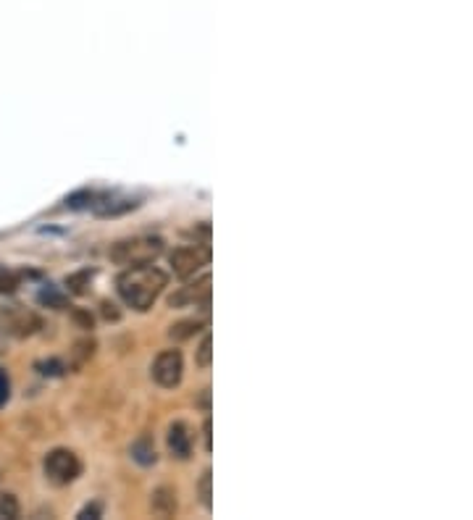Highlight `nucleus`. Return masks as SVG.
Masks as SVG:
<instances>
[{
  "mask_svg": "<svg viewBox=\"0 0 473 520\" xmlns=\"http://www.w3.org/2000/svg\"><path fill=\"white\" fill-rule=\"evenodd\" d=\"M166 284H169V274L153 266V263L129 266L116 276V292L124 300V305L137 310V313H145V310L153 308L163 289H166Z\"/></svg>",
  "mask_w": 473,
  "mask_h": 520,
  "instance_id": "f257e3e1",
  "label": "nucleus"
},
{
  "mask_svg": "<svg viewBox=\"0 0 473 520\" xmlns=\"http://www.w3.org/2000/svg\"><path fill=\"white\" fill-rule=\"evenodd\" d=\"M166 250V242L158 234H140V237H129L113 242L108 250V258L116 266H145V263H156Z\"/></svg>",
  "mask_w": 473,
  "mask_h": 520,
  "instance_id": "f03ea898",
  "label": "nucleus"
},
{
  "mask_svg": "<svg viewBox=\"0 0 473 520\" xmlns=\"http://www.w3.org/2000/svg\"><path fill=\"white\" fill-rule=\"evenodd\" d=\"M43 473L53 486H69L82 473V460L77 457V452L58 447V450H50L45 455Z\"/></svg>",
  "mask_w": 473,
  "mask_h": 520,
  "instance_id": "7ed1b4c3",
  "label": "nucleus"
},
{
  "mask_svg": "<svg viewBox=\"0 0 473 520\" xmlns=\"http://www.w3.org/2000/svg\"><path fill=\"white\" fill-rule=\"evenodd\" d=\"M211 260V250L208 245H179L169 253V266L174 271V276L179 279H190L195 276L203 266H208Z\"/></svg>",
  "mask_w": 473,
  "mask_h": 520,
  "instance_id": "20e7f679",
  "label": "nucleus"
},
{
  "mask_svg": "<svg viewBox=\"0 0 473 520\" xmlns=\"http://www.w3.org/2000/svg\"><path fill=\"white\" fill-rule=\"evenodd\" d=\"M150 376L156 381L158 387L174 389L182 384L184 376V358L179 350H163L158 352V358L153 360L150 366Z\"/></svg>",
  "mask_w": 473,
  "mask_h": 520,
  "instance_id": "39448f33",
  "label": "nucleus"
},
{
  "mask_svg": "<svg viewBox=\"0 0 473 520\" xmlns=\"http://www.w3.org/2000/svg\"><path fill=\"white\" fill-rule=\"evenodd\" d=\"M0 324H3V329L8 334H14V337H29V334L43 329L40 316L24 308V305H8V308L0 310Z\"/></svg>",
  "mask_w": 473,
  "mask_h": 520,
  "instance_id": "423d86ee",
  "label": "nucleus"
},
{
  "mask_svg": "<svg viewBox=\"0 0 473 520\" xmlns=\"http://www.w3.org/2000/svg\"><path fill=\"white\" fill-rule=\"evenodd\" d=\"M171 308H208L211 305V274H203L198 282L187 284L171 295Z\"/></svg>",
  "mask_w": 473,
  "mask_h": 520,
  "instance_id": "0eeeda50",
  "label": "nucleus"
},
{
  "mask_svg": "<svg viewBox=\"0 0 473 520\" xmlns=\"http://www.w3.org/2000/svg\"><path fill=\"white\" fill-rule=\"evenodd\" d=\"M166 444H169L171 455L179 457V460H187L192 455V431L187 423L177 421L169 426V434H166Z\"/></svg>",
  "mask_w": 473,
  "mask_h": 520,
  "instance_id": "6e6552de",
  "label": "nucleus"
},
{
  "mask_svg": "<svg viewBox=\"0 0 473 520\" xmlns=\"http://www.w3.org/2000/svg\"><path fill=\"white\" fill-rule=\"evenodd\" d=\"M150 510L158 518H171L177 515V492L171 486H158L156 492L150 494Z\"/></svg>",
  "mask_w": 473,
  "mask_h": 520,
  "instance_id": "1a4fd4ad",
  "label": "nucleus"
},
{
  "mask_svg": "<svg viewBox=\"0 0 473 520\" xmlns=\"http://www.w3.org/2000/svg\"><path fill=\"white\" fill-rule=\"evenodd\" d=\"M129 452H132V460H135V463H140V465H145V468L158 460L156 444H153V439H150V436H140V439L132 444V450H129Z\"/></svg>",
  "mask_w": 473,
  "mask_h": 520,
  "instance_id": "9d476101",
  "label": "nucleus"
},
{
  "mask_svg": "<svg viewBox=\"0 0 473 520\" xmlns=\"http://www.w3.org/2000/svg\"><path fill=\"white\" fill-rule=\"evenodd\" d=\"M24 274L14 271V268L0 266V295H14L16 289L22 287Z\"/></svg>",
  "mask_w": 473,
  "mask_h": 520,
  "instance_id": "9b49d317",
  "label": "nucleus"
},
{
  "mask_svg": "<svg viewBox=\"0 0 473 520\" xmlns=\"http://www.w3.org/2000/svg\"><path fill=\"white\" fill-rule=\"evenodd\" d=\"M203 321H179V324L171 326L169 337L171 339H190L192 334H198L200 329H203Z\"/></svg>",
  "mask_w": 473,
  "mask_h": 520,
  "instance_id": "f8f14e48",
  "label": "nucleus"
},
{
  "mask_svg": "<svg viewBox=\"0 0 473 520\" xmlns=\"http://www.w3.org/2000/svg\"><path fill=\"white\" fill-rule=\"evenodd\" d=\"M22 513V507H19V499L14 494H0V518L6 520H16Z\"/></svg>",
  "mask_w": 473,
  "mask_h": 520,
  "instance_id": "ddd939ff",
  "label": "nucleus"
},
{
  "mask_svg": "<svg viewBox=\"0 0 473 520\" xmlns=\"http://www.w3.org/2000/svg\"><path fill=\"white\" fill-rule=\"evenodd\" d=\"M37 300H40L43 305H48V308H53V310H64L66 308V297L61 295L56 287H45L43 292L37 295Z\"/></svg>",
  "mask_w": 473,
  "mask_h": 520,
  "instance_id": "4468645a",
  "label": "nucleus"
},
{
  "mask_svg": "<svg viewBox=\"0 0 473 520\" xmlns=\"http://www.w3.org/2000/svg\"><path fill=\"white\" fill-rule=\"evenodd\" d=\"M211 358H213V339L211 334H205L203 342H200L198 347V358H195V363H198L203 371H208V368H211Z\"/></svg>",
  "mask_w": 473,
  "mask_h": 520,
  "instance_id": "2eb2a0df",
  "label": "nucleus"
},
{
  "mask_svg": "<svg viewBox=\"0 0 473 520\" xmlns=\"http://www.w3.org/2000/svg\"><path fill=\"white\" fill-rule=\"evenodd\" d=\"M211 481H213V473L211 471H205L203 478H200V484H198V492H200V502H203L205 510H211Z\"/></svg>",
  "mask_w": 473,
  "mask_h": 520,
  "instance_id": "dca6fc26",
  "label": "nucleus"
},
{
  "mask_svg": "<svg viewBox=\"0 0 473 520\" xmlns=\"http://www.w3.org/2000/svg\"><path fill=\"white\" fill-rule=\"evenodd\" d=\"M85 279H90V271H82V274H77V276H69V279H66V287H69L74 295H82V292H85V287H82Z\"/></svg>",
  "mask_w": 473,
  "mask_h": 520,
  "instance_id": "f3484780",
  "label": "nucleus"
},
{
  "mask_svg": "<svg viewBox=\"0 0 473 520\" xmlns=\"http://www.w3.org/2000/svg\"><path fill=\"white\" fill-rule=\"evenodd\" d=\"M8 397H11V379H8V373L0 368V408L6 405Z\"/></svg>",
  "mask_w": 473,
  "mask_h": 520,
  "instance_id": "a211bd4d",
  "label": "nucleus"
},
{
  "mask_svg": "<svg viewBox=\"0 0 473 520\" xmlns=\"http://www.w3.org/2000/svg\"><path fill=\"white\" fill-rule=\"evenodd\" d=\"M103 515V507L100 505H87L82 513H79V518H100Z\"/></svg>",
  "mask_w": 473,
  "mask_h": 520,
  "instance_id": "6ab92c4d",
  "label": "nucleus"
},
{
  "mask_svg": "<svg viewBox=\"0 0 473 520\" xmlns=\"http://www.w3.org/2000/svg\"><path fill=\"white\" fill-rule=\"evenodd\" d=\"M203 431H205V450L211 452V418H205Z\"/></svg>",
  "mask_w": 473,
  "mask_h": 520,
  "instance_id": "aec40b11",
  "label": "nucleus"
}]
</instances>
